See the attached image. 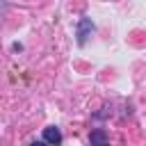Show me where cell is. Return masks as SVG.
Listing matches in <instances>:
<instances>
[{
    "label": "cell",
    "instance_id": "277c9868",
    "mask_svg": "<svg viewBox=\"0 0 146 146\" xmlns=\"http://www.w3.org/2000/svg\"><path fill=\"white\" fill-rule=\"evenodd\" d=\"M30 146H50V144H46V141H32Z\"/></svg>",
    "mask_w": 146,
    "mask_h": 146
},
{
    "label": "cell",
    "instance_id": "3957f363",
    "mask_svg": "<svg viewBox=\"0 0 146 146\" xmlns=\"http://www.w3.org/2000/svg\"><path fill=\"white\" fill-rule=\"evenodd\" d=\"M89 144H91V146H107V132H105L103 128H96V130H91Z\"/></svg>",
    "mask_w": 146,
    "mask_h": 146
},
{
    "label": "cell",
    "instance_id": "6da1fadb",
    "mask_svg": "<svg viewBox=\"0 0 146 146\" xmlns=\"http://www.w3.org/2000/svg\"><path fill=\"white\" fill-rule=\"evenodd\" d=\"M94 34V23H91V18H87V16H82L80 21H78V27H75V36H78V46H84L87 41H89V36Z\"/></svg>",
    "mask_w": 146,
    "mask_h": 146
},
{
    "label": "cell",
    "instance_id": "7a4b0ae2",
    "mask_svg": "<svg viewBox=\"0 0 146 146\" xmlns=\"http://www.w3.org/2000/svg\"><path fill=\"white\" fill-rule=\"evenodd\" d=\"M43 141L50 144V146H59V144H62V130H59L57 125L43 128Z\"/></svg>",
    "mask_w": 146,
    "mask_h": 146
}]
</instances>
